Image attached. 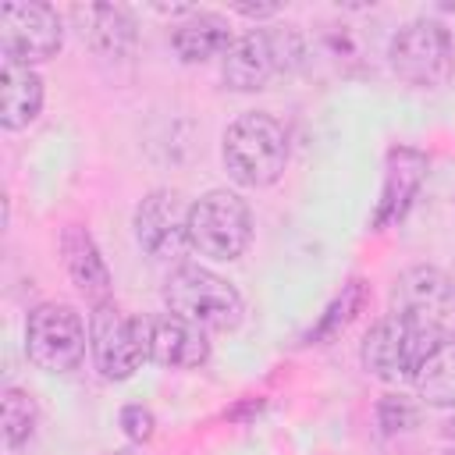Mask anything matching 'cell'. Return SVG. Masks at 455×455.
<instances>
[{"label": "cell", "instance_id": "4", "mask_svg": "<svg viewBox=\"0 0 455 455\" xmlns=\"http://www.w3.org/2000/svg\"><path fill=\"white\" fill-rule=\"evenodd\" d=\"M252 242V213L238 192L210 188L188 206V245L217 263L238 259Z\"/></svg>", "mask_w": 455, "mask_h": 455}, {"label": "cell", "instance_id": "21", "mask_svg": "<svg viewBox=\"0 0 455 455\" xmlns=\"http://www.w3.org/2000/svg\"><path fill=\"white\" fill-rule=\"evenodd\" d=\"M416 405L405 398V395H384L380 398V405H377V419H380V427L387 430V434H395V430H409L412 423H416Z\"/></svg>", "mask_w": 455, "mask_h": 455}, {"label": "cell", "instance_id": "16", "mask_svg": "<svg viewBox=\"0 0 455 455\" xmlns=\"http://www.w3.org/2000/svg\"><path fill=\"white\" fill-rule=\"evenodd\" d=\"M231 43H235V32H231L228 18L217 11H192L171 32V46L185 64H203L210 57H224Z\"/></svg>", "mask_w": 455, "mask_h": 455}, {"label": "cell", "instance_id": "22", "mask_svg": "<svg viewBox=\"0 0 455 455\" xmlns=\"http://www.w3.org/2000/svg\"><path fill=\"white\" fill-rule=\"evenodd\" d=\"M121 427H124V434H128L132 441H146L156 423H153V412H149V409H142V405H124V409H121Z\"/></svg>", "mask_w": 455, "mask_h": 455}, {"label": "cell", "instance_id": "8", "mask_svg": "<svg viewBox=\"0 0 455 455\" xmlns=\"http://www.w3.org/2000/svg\"><path fill=\"white\" fill-rule=\"evenodd\" d=\"M434 345H437V338H430L419 327H412L409 320L387 313L366 331L359 355H363V366L370 377H377L384 384H405L416 377L419 363L427 359V352Z\"/></svg>", "mask_w": 455, "mask_h": 455}, {"label": "cell", "instance_id": "9", "mask_svg": "<svg viewBox=\"0 0 455 455\" xmlns=\"http://www.w3.org/2000/svg\"><path fill=\"white\" fill-rule=\"evenodd\" d=\"M89 348H92L96 370L107 380H128L146 363L142 316L124 313L114 299L92 306V316H89Z\"/></svg>", "mask_w": 455, "mask_h": 455}, {"label": "cell", "instance_id": "12", "mask_svg": "<svg viewBox=\"0 0 455 455\" xmlns=\"http://www.w3.org/2000/svg\"><path fill=\"white\" fill-rule=\"evenodd\" d=\"M142 345H146V363H156L167 370H196L210 359L206 331L174 313H146Z\"/></svg>", "mask_w": 455, "mask_h": 455}, {"label": "cell", "instance_id": "17", "mask_svg": "<svg viewBox=\"0 0 455 455\" xmlns=\"http://www.w3.org/2000/svg\"><path fill=\"white\" fill-rule=\"evenodd\" d=\"M43 110V78L18 60L0 64V124L7 132H18L32 124Z\"/></svg>", "mask_w": 455, "mask_h": 455}, {"label": "cell", "instance_id": "2", "mask_svg": "<svg viewBox=\"0 0 455 455\" xmlns=\"http://www.w3.org/2000/svg\"><path fill=\"white\" fill-rule=\"evenodd\" d=\"M306 60V39L295 25L249 28L235 36L228 53L220 57V78L235 92L267 89L274 75H284Z\"/></svg>", "mask_w": 455, "mask_h": 455}, {"label": "cell", "instance_id": "6", "mask_svg": "<svg viewBox=\"0 0 455 455\" xmlns=\"http://www.w3.org/2000/svg\"><path fill=\"white\" fill-rule=\"evenodd\" d=\"M387 64L405 85H416V89H441L455 82L448 36L434 14L412 18L391 36Z\"/></svg>", "mask_w": 455, "mask_h": 455}, {"label": "cell", "instance_id": "24", "mask_svg": "<svg viewBox=\"0 0 455 455\" xmlns=\"http://www.w3.org/2000/svg\"><path fill=\"white\" fill-rule=\"evenodd\" d=\"M235 11H238V14H245V18H270V14H277V7H274V4H263V7H249V4H238Z\"/></svg>", "mask_w": 455, "mask_h": 455}, {"label": "cell", "instance_id": "25", "mask_svg": "<svg viewBox=\"0 0 455 455\" xmlns=\"http://www.w3.org/2000/svg\"><path fill=\"white\" fill-rule=\"evenodd\" d=\"M444 455H455V448H448V451H444Z\"/></svg>", "mask_w": 455, "mask_h": 455}, {"label": "cell", "instance_id": "11", "mask_svg": "<svg viewBox=\"0 0 455 455\" xmlns=\"http://www.w3.org/2000/svg\"><path fill=\"white\" fill-rule=\"evenodd\" d=\"M135 242L153 259H178L188 245V206L174 188H153L135 206Z\"/></svg>", "mask_w": 455, "mask_h": 455}, {"label": "cell", "instance_id": "10", "mask_svg": "<svg viewBox=\"0 0 455 455\" xmlns=\"http://www.w3.org/2000/svg\"><path fill=\"white\" fill-rule=\"evenodd\" d=\"M64 46V25L60 14L50 4H4L0 7V50L4 60L18 64H39L57 57Z\"/></svg>", "mask_w": 455, "mask_h": 455}, {"label": "cell", "instance_id": "7", "mask_svg": "<svg viewBox=\"0 0 455 455\" xmlns=\"http://www.w3.org/2000/svg\"><path fill=\"white\" fill-rule=\"evenodd\" d=\"M391 313L444 341L455 338V281L437 267H409L391 288Z\"/></svg>", "mask_w": 455, "mask_h": 455}, {"label": "cell", "instance_id": "23", "mask_svg": "<svg viewBox=\"0 0 455 455\" xmlns=\"http://www.w3.org/2000/svg\"><path fill=\"white\" fill-rule=\"evenodd\" d=\"M430 14L441 21V28H444V36H448V50H451V71H455V4H441V7H434Z\"/></svg>", "mask_w": 455, "mask_h": 455}, {"label": "cell", "instance_id": "20", "mask_svg": "<svg viewBox=\"0 0 455 455\" xmlns=\"http://www.w3.org/2000/svg\"><path fill=\"white\" fill-rule=\"evenodd\" d=\"M363 299H366V284L363 281H348V288L327 306V313L320 316V323L309 331V341H323V338H331V334H338L355 313H359V306H363Z\"/></svg>", "mask_w": 455, "mask_h": 455}, {"label": "cell", "instance_id": "15", "mask_svg": "<svg viewBox=\"0 0 455 455\" xmlns=\"http://www.w3.org/2000/svg\"><path fill=\"white\" fill-rule=\"evenodd\" d=\"M60 256H64V270L75 281V288L92 299V306L110 302V270L92 242V235L82 224H68L60 231Z\"/></svg>", "mask_w": 455, "mask_h": 455}, {"label": "cell", "instance_id": "19", "mask_svg": "<svg viewBox=\"0 0 455 455\" xmlns=\"http://www.w3.org/2000/svg\"><path fill=\"white\" fill-rule=\"evenodd\" d=\"M0 405H4V444L7 448L25 444L36 434V423H39L36 398L28 391H21V387H4Z\"/></svg>", "mask_w": 455, "mask_h": 455}, {"label": "cell", "instance_id": "13", "mask_svg": "<svg viewBox=\"0 0 455 455\" xmlns=\"http://www.w3.org/2000/svg\"><path fill=\"white\" fill-rule=\"evenodd\" d=\"M427 178V156L412 146H391L387 149V164H384V188H380V199H377V210H373V228L384 231L391 224H398L419 185Z\"/></svg>", "mask_w": 455, "mask_h": 455}, {"label": "cell", "instance_id": "5", "mask_svg": "<svg viewBox=\"0 0 455 455\" xmlns=\"http://www.w3.org/2000/svg\"><path fill=\"white\" fill-rule=\"evenodd\" d=\"M89 331L75 306L39 302L25 320V355L43 373H71L82 366Z\"/></svg>", "mask_w": 455, "mask_h": 455}, {"label": "cell", "instance_id": "3", "mask_svg": "<svg viewBox=\"0 0 455 455\" xmlns=\"http://www.w3.org/2000/svg\"><path fill=\"white\" fill-rule=\"evenodd\" d=\"M164 302H167V313H174L203 331H235L245 313L238 288L231 281H224L220 274L196 267V263H181L167 274Z\"/></svg>", "mask_w": 455, "mask_h": 455}, {"label": "cell", "instance_id": "18", "mask_svg": "<svg viewBox=\"0 0 455 455\" xmlns=\"http://www.w3.org/2000/svg\"><path fill=\"white\" fill-rule=\"evenodd\" d=\"M412 387L430 409H455V338L437 341L419 363Z\"/></svg>", "mask_w": 455, "mask_h": 455}, {"label": "cell", "instance_id": "1", "mask_svg": "<svg viewBox=\"0 0 455 455\" xmlns=\"http://www.w3.org/2000/svg\"><path fill=\"white\" fill-rule=\"evenodd\" d=\"M220 160L231 181L245 188L274 185L288 167V135L284 124L263 110L238 114L220 139Z\"/></svg>", "mask_w": 455, "mask_h": 455}, {"label": "cell", "instance_id": "14", "mask_svg": "<svg viewBox=\"0 0 455 455\" xmlns=\"http://www.w3.org/2000/svg\"><path fill=\"white\" fill-rule=\"evenodd\" d=\"M82 43L100 57H128L135 50V21L124 7L114 4H78L71 7Z\"/></svg>", "mask_w": 455, "mask_h": 455}]
</instances>
